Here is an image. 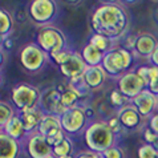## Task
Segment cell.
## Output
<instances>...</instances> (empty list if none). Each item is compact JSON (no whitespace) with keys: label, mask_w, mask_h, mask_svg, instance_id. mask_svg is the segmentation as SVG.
Returning <instances> with one entry per match:
<instances>
[{"label":"cell","mask_w":158,"mask_h":158,"mask_svg":"<svg viewBox=\"0 0 158 158\" xmlns=\"http://www.w3.org/2000/svg\"><path fill=\"white\" fill-rule=\"evenodd\" d=\"M40 96L41 92L36 86H32L29 84H19L12 89L11 100L14 102V106L16 108L17 113H20L24 109L39 106Z\"/></svg>","instance_id":"obj_6"},{"label":"cell","mask_w":158,"mask_h":158,"mask_svg":"<svg viewBox=\"0 0 158 158\" xmlns=\"http://www.w3.org/2000/svg\"><path fill=\"white\" fill-rule=\"evenodd\" d=\"M153 146H154V149H156L157 153H158V137H157V139L154 141V143H153Z\"/></svg>","instance_id":"obj_44"},{"label":"cell","mask_w":158,"mask_h":158,"mask_svg":"<svg viewBox=\"0 0 158 158\" xmlns=\"http://www.w3.org/2000/svg\"><path fill=\"white\" fill-rule=\"evenodd\" d=\"M12 28H14V19L11 14L0 8V36L8 39L10 33L12 32Z\"/></svg>","instance_id":"obj_25"},{"label":"cell","mask_w":158,"mask_h":158,"mask_svg":"<svg viewBox=\"0 0 158 158\" xmlns=\"http://www.w3.org/2000/svg\"><path fill=\"white\" fill-rule=\"evenodd\" d=\"M16 114H17V112H15V108L12 106L10 102H7V101H0V130H3L4 126Z\"/></svg>","instance_id":"obj_26"},{"label":"cell","mask_w":158,"mask_h":158,"mask_svg":"<svg viewBox=\"0 0 158 158\" xmlns=\"http://www.w3.org/2000/svg\"><path fill=\"white\" fill-rule=\"evenodd\" d=\"M12 45H14V43H12L11 39H6V41H4V48L6 49H12Z\"/></svg>","instance_id":"obj_41"},{"label":"cell","mask_w":158,"mask_h":158,"mask_svg":"<svg viewBox=\"0 0 158 158\" xmlns=\"http://www.w3.org/2000/svg\"><path fill=\"white\" fill-rule=\"evenodd\" d=\"M156 158H158V154H157V157H156Z\"/></svg>","instance_id":"obj_49"},{"label":"cell","mask_w":158,"mask_h":158,"mask_svg":"<svg viewBox=\"0 0 158 158\" xmlns=\"http://www.w3.org/2000/svg\"><path fill=\"white\" fill-rule=\"evenodd\" d=\"M149 128L158 135V113H154V114L149 118Z\"/></svg>","instance_id":"obj_35"},{"label":"cell","mask_w":158,"mask_h":158,"mask_svg":"<svg viewBox=\"0 0 158 158\" xmlns=\"http://www.w3.org/2000/svg\"><path fill=\"white\" fill-rule=\"evenodd\" d=\"M65 158H76V156H68V157H65Z\"/></svg>","instance_id":"obj_46"},{"label":"cell","mask_w":158,"mask_h":158,"mask_svg":"<svg viewBox=\"0 0 158 158\" xmlns=\"http://www.w3.org/2000/svg\"><path fill=\"white\" fill-rule=\"evenodd\" d=\"M146 89H148L149 92H150L152 94H154L156 97H158V78H156V80L153 81L152 84L146 88Z\"/></svg>","instance_id":"obj_38"},{"label":"cell","mask_w":158,"mask_h":158,"mask_svg":"<svg viewBox=\"0 0 158 158\" xmlns=\"http://www.w3.org/2000/svg\"><path fill=\"white\" fill-rule=\"evenodd\" d=\"M4 61H6V53H4L3 48H0V68L4 65Z\"/></svg>","instance_id":"obj_40"},{"label":"cell","mask_w":158,"mask_h":158,"mask_svg":"<svg viewBox=\"0 0 158 158\" xmlns=\"http://www.w3.org/2000/svg\"><path fill=\"white\" fill-rule=\"evenodd\" d=\"M135 72H137L138 76L143 80L146 88L150 85L156 78H158V68L154 67V65H142V67H139Z\"/></svg>","instance_id":"obj_27"},{"label":"cell","mask_w":158,"mask_h":158,"mask_svg":"<svg viewBox=\"0 0 158 158\" xmlns=\"http://www.w3.org/2000/svg\"><path fill=\"white\" fill-rule=\"evenodd\" d=\"M47 158H57V157H55V156H53V154H51V156H49V157H47Z\"/></svg>","instance_id":"obj_47"},{"label":"cell","mask_w":158,"mask_h":158,"mask_svg":"<svg viewBox=\"0 0 158 158\" xmlns=\"http://www.w3.org/2000/svg\"><path fill=\"white\" fill-rule=\"evenodd\" d=\"M21 142L0 130V158H19Z\"/></svg>","instance_id":"obj_16"},{"label":"cell","mask_w":158,"mask_h":158,"mask_svg":"<svg viewBox=\"0 0 158 158\" xmlns=\"http://www.w3.org/2000/svg\"><path fill=\"white\" fill-rule=\"evenodd\" d=\"M117 89L130 101L146 89V85L135 71H129L118 78Z\"/></svg>","instance_id":"obj_9"},{"label":"cell","mask_w":158,"mask_h":158,"mask_svg":"<svg viewBox=\"0 0 158 158\" xmlns=\"http://www.w3.org/2000/svg\"><path fill=\"white\" fill-rule=\"evenodd\" d=\"M21 67L27 72H40L49 60V56L45 53L37 44H27L19 55Z\"/></svg>","instance_id":"obj_7"},{"label":"cell","mask_w":158,"mask_h":158,"mask_svg":"<svg viewBox=\"0 0 158 158\" xmlns=\"http://www.w3.org/2000/svg\"><path fill=\"white\" fill-rule=\"evenodd\" d=\"M135 41H137V36L135 35H130V36L125 40V49H134L135 48Z\"/></svg>","instance_id":"obj_36"},{"label":"cell","mask_w":158,"mask_h":158,"mask_svg":"<svg viewBox=\"0 0 158 158\" xmlns=\"http://www.w3.org/2000/svg\"><path fill=\"white\" fill-rule=\"evenodd\" d=\"M104 56H105L104 52L98 51L97 48L93 47L89 43L81 49V57L84 59L88 67H98V65H101L104 60Z\"/></svg>","instance_id":"obj_21"},{"label":"cell","mask_w":158,"mask_h":158,"mask_svg":"<svg viewBox=\"0 0 158 158\" xmlns=\"http://www.w3.org/2000/svg\"><path fill=\"white\" fill-rule=\"evenodd\" d=\"M85 113H86V117H88V120L92 117H94V110L92 108H85Z\"/></svg>","instance_id":"obj_42"},{"label":"cell","mask_w":158,"mask_h":158,"mask_svg":"<svg viewBox=\"0 0 158 158\" xmlns=\"http://www.w3.org/2000/svg\"><path fill=\"white\" fill-rule=\"evenodd\" d=\"M154 20L157 21V24H158V8H157L156 12H154Z\"/></svg>","instance_id":"obj_45"},{"label":"cell","mask_w":158,"mask_h":158,"mask_svg":"<svg viewBox=\"0 0 158 158\" xmlns=\"http://www.w3.org/2000/svg\"><path fill=\"white\" fill-rule=\"evenodd\" d=\"M150 61H152V65H154V67L158 68V45L154 49V52H153V55L150 56Z\"/></svg>","instance_id":"obj_39"},{"label":"cell","mask_w":158,"mask_h":158,"mask_svg":"<svg viewBox=\"0 0 158 158\" xmlns=\"http://www.w3.org/2000/svg\"><path fill=\"white\" fill-rule=\"evenodd\" d=\"M131 64H133L131 52L125 49V48H120V49H113L105 53L101 67L104 68L105 73L109 76L120 78L124 73L129 72Z\"/></svg>","instance_id":"obj_3"},{"label":"cell","mask_w":158,"mask_h":158,"mask_svg":"<svg viewBox=\"0 0 158 158\" xmlns=\"http://www.w3.org/2000/svg\"><path fill=\"white\" fill-rule=\"evenodd\" d=\"M109 100H110V102H112L113 106H116V108H118V109L126 106V105H128V102L130 101L129 98H126L125 96L122 94L118 89L112 90L110 96H109Z\"/></svg>","instance_id":"obj_29"},{"label":"cell","mask_w":158,"mask_h":158,"mask_svg":"<svg viewBox=\"0 0 158 158\" xmlns=\"http://www.w3.org/2000/svg\"><path fill=\"white\" fill-rule=\"evenodd\" d=\"M80 100V97L74 93L71 88H67V89L61 90V104L64 105L65 109H71V108H76L78 106L77 101Z\"/></svg>","instance_id":"obj_28"},{"label":"cell","mask_w":158,"mask_h":158,"mask_svg":"<svg viewBox=\"0 0 158 158\" xmlns=\"http://www.w3.org/2000/svg\"><path fill=\"white\" fill-rule=\"evenodd\" d=\"M106 124H108V126L110 128V130H112L114 134H118V133L121 131V129H122V125H121V122H120V120H118L117 116L110 117V118H109V120L106 121Z\"/></svg>","instance_id":"obj_33"},{"label":"cell","mask_w":158,"mask_h":158,"mask_svg":"<svg viewBox=\"0 0 158 158\" xmlns=\"http://www.w3.org/2000/svg\"><path fill=\"white\" fill-rule=\"evenodd\" d=\"M59 12L57 4L53 0H33L29 4L28 14L35 24L47 27L53 23Z\"/></svg>","instance_id":"obj_5"},{"label":"cell","mask_w":158,"mask_h":158,"mask_svg":"<svg viewBox=\"0 0 158 158\" xmlns=\"http://www.w3.org/2000/svg\"><path fill=\"white\" fill-rule=\"evenodd\" d=\"M84 141L90 152L102 154L105 150L114 146L116 134L110 130L106 121H96L89 124L85 129Z\"/></svg>","instance_id":"obj_2"},{"label":"cell","mask_w":158,"mask_h":158,"mask_svg":"<svg viewBox=\"0 0 158 158\" xmlns=\"http://www.w3.org/2000/svg\"><path fill=\"white\" fill-rule=\"evenodd\" d=\"M158 43L156 36L152 33H141L137 36V41H135V53H138L142 57H149L153 55V52L157 48Z\"/></svg>","instance_id":"obj_18"},{"label":"cell","mask_w":158,"mask_h":158,"mask_svg":"<svg viewBox=\"0 0 158 158\" xmlns=\"http://www.w3.org/2000/svg\"><path fill=\"white\" fill-rule=\"evenodd\" d=\"M76 158H102L101 154L98 153H94V152H90V150H86V152H81L76 156Z\"/></svg>","instance_id":"obj_37"},{"label":"cell","mask_w":158,"mask_h":158,"mask_svg":"<svg viewBox=\"0 0 158 158\" xmlns=\"http://www.w3.org/2000/svg\"><path fill=\"white\" fill-rule=\"evenodd\" d=\"M27 142V153L31 158H47L52 154V145L39 131L29 134L25 138Z\"/></svg>","instance_id":"obj_11"},{"label":"cell","mask_w":158,"mask_h":158,"mask_svg":"<svg viewBox=\"0 0 158 158\" xmlns=\"http://www.w3.org/2000/svg\"><path fill=\"white\" fill-rule=\"evenodd\" d=\"M84 81L90 89H97L104 84L105 78H106V73H105L104 68L98 65V67H88L84 73Z\"/></svg>","instance_id":"obj_20"},{"label":"cell","mask_w":158,"mask_h":158,"mask_svg":"<svg viewBox=\"0 0 158 158\" xmlns=\"http://www.w3.org/2000/svg\"><path fill=\"white\" fill-rule=\"evenodd\" d=\"M92 28L94 33L116 41L128 31L129 15L125 8L117 3L102 4L92 15Z\"/></svg>","instance_id":"obj_1"},{"label":"cell","mask_w":158,"mask_h":158,"mask_svg":"<svg viewBox=\"0 0 158 158\" xmlns=\"http://www.w3.org/2000/svg\"><path fill=\"white\" fill-rule=\"evenodd\" d=\"M142 135H143L145 143H149V145H153V143H154V141H156L157 137H158V135H157L150 128H149V126L142 131Z\"/></svg>","instance_id":"obj_34"},{"label":"cell","mask_w":158,"mask_h":158,"mask_svg":"<svg viewBox=\"0 0 158 158\" xmlns=\"http://www.w3.org/2000/svg\"><path fill=\"white\" fill-rule=\"evenodd\" d=\"M117 117L120 120L122 128L125 129H135L141 125L142 122V116L138 113L133 104H128L126 106L118 109Z\"/></svg>","instance_id":"obj_14"},{"label":"cell","mask_w":158,"mask_h":158,"mask_svg":"<svg viewBox=\"0 0 158 158\" xmlns=\"http://www.w3.org/2000/svg\"><path fill=\"white\" fill-rule=\"evenodd\" d=\"M39 106L45 114L61 116L67 110L61 104V92L59 88H47L44 92H41Z\"/></svg>","instance_id":"obj_10"},{"label":"cell","mask_w":158,"mask_h":158,"mask_svg":"<svg viewBox=\"0 0 158 158\" xmlns=\"http://www.w3.org/2000/svg\"><path fill=\"white\" fill-rule=\"evenodd\" d=\"M157 154L158 153L153 145L145 143L138 148V158H156Z\"/></svg>","instance_id":"obj_30"},{"label":"cell","mask_w":158,"mask_h":158,"mask_svg":"<svg viewBox=\"0 0 158 158\" xmlns=\"http://www.w3.org/2000/svg\"><path fill=\"white\" fill-rule=\"evenodd\" d=\"M131 104L135 106V109L142 116V118H146V117L150 118L158 108V97L152 94L148 89H145L137 97L131 100Z\"/></svg>","instance_id":"obj_13"},{"label":"cell","mask_w":158,"mask_h":158,"mask_svg":"<svg viewBox=\"0 0 158 158\" xmlns=\"http://www.w3.org/2000/svg\"><path fill=\"white\" fill-rule=\"evenodd\" d=\"M37 131L40 134H43L44 137H47L48 139H52L53 137H56L59 133L64 131L61 128V120L60 116L56 114H44L40 125L37 128Z\"/></svg>","instance_id":"obj_15"},{"label":"cell","mask_w":158,"mask_h":158,"mask_svg":"<svg viewBox=\"0 0 158 158\" xmlns=\"http://www.w3.org/2000/svg\"><path fill=\"white\" fill-rule=\"evenodd\" d=\"M4 41H6V39H4L3 36H0V48H3V45H4Z\"/></svg>","instance_id":"obj_43"},{"label":"cell","mask_w":158,"mask_h":158,"mask_svg":"<svg viewBox=\"0 0 158 158\" xmlns=\"http://www.w3.org/2000/svg\"><path fill=\"white\" fill-rule=\"evenodd\" d=\"M102 158H124V152L120 146H112L110 149L105 150L102 154H101Z\"/></svg>","instance_id":"obj_32"},{"label":"cell","mask_w":158,"mask_h":158,"mask_svg":"<svg viewBox=\"0 0 158 158\" xmlns=\"http://www.w3.org/2000/svg\"><path fill=\"white\" fill-rule=\"evenodd\" d=\"M20 117L21 120L24 122V128H25V131H27V134H32L35 131H37V128L39 125H40V121L43 116L45 114L40 106H36V108H29V109H24V110H21L20 113Z\"/></svg>","instance_id":"obj_17"},{"label":"cell","mask_w":158,"mask_h":158,"mask_svg":"<svg viewBox=\"0 0 158 158\" xmlns=\"http://www.w3.org/2000/svg\"><path fill=\"white\" fill-rule=\"evenodd\" d=\"M61 128L67 135H74L81 131H85L88 128V117L85 113V108L76 106L67 109L60 116Z\"/></svg>","instance_id":"obj_8"},{"label":"cell","mask_w":158,"mask_h":158,"mask_svg":"<svg viewBox=\"0 0 158 158\" xmlns=\"http://www.w3.org/2000/svg\"><path fill=\"white\" fill-rule=\"evenodd\" d=\"M36 44L45 53H48V56H52L67 49V37L61 29L52 27V25H47L39 29Z\"/></svg>","instance_id":"obj_4"},{"label":"cell","mask_w":158,"mask_h":158,"mask_svg":"<svg viewBox=\"0 0 158 158\" xmlns=\"http://www.w3.org/2000/svg\"><path fill=\"white\" fill-rule=\"evenodd\" d=\"M89 44H92L93 47H96L98 51L104 52V53H108L114 48V41L110 40V39L102 36V35H98V33H93L89 39Z\"/></svg>","instance_id":"obj_23"},{"label":"cell","mask_w":158,"mask_h":158,"mask_svg":"<svg viewBox=\"0 0 158 158\" xmlns=\"http://www.w3.org/2000/svg\"><path fill=\"white\" fill-rule=\"evenodd\" d=\"M0 84H2V74H0Z\"/></svg>","instance_id":"obj_48"},{"label":"cell","mask_w":158,"mask_h":158,"mask_svg":"<svg viewBox=\"0 0 158 158\" xmlns=\"http://www.w3.org/2000/svg\"><path fill=\"white\" fill-rule=\"evenodd\" d=\"M59 68H60V72L63 73V76L69 78V80H72V78H77V77L84 76L88 65L85 64L84 59L81 57V53H78V52H72V55L69 56V59Z\"/></svg>","instance_id":"obj_12"},{"label":"cell","mask_w":158,"mask_h":158,"mask_svg":"<svg viewBox=\"0 0 158 158\" xmlns=\"http://www.w3.org/2000/svg\"><path fill=\"white\" fill-rule=\"evenodd\" d=\"M74 149V145L72 138H69V135H65V137L59 141L57 143H55L52 146V154L57 158H65L68 156H72Z\"/></svg>","instance_id":"obj_22"},{"label":"cell","mask_w":158,"mask_h":158,"mask_svg":"<svg viewBox=\"0 0 158 158\" xmlns=\"http://www.w3.org/2000/svg\"><path fill=\"white\" fill-rule=\"evenodd\" d=\"M3 131L4 133H7L10 137L17 139V141H24L25 138L28 137L27 131H25V128H24V122L21 120L20 114L17 113V114L12 118V120L8 122V124L3 128Z\"/></svg>","instance_id":"obj_19"},{"label":"cell","mask_w":158,"mask_h":158,"mask_svg":"<svg viewBox=\"0 0 158 158\" xmlns=\"http://www.w3.org/2000/svg\"><path fill=\"white\" fill-rule=\"evenodd\" d=\"M68 86L71 88V89L76 93L78 97H80V100L82 98H85L89 96L90 93V88L86 85V82L84 81V77H77V78H72V80H69V84Z\"/></svg>","instance_id":"obj_24"},{"label":"cell","mask_w":158,"mask_h":158,"mask_svg":"<svg viewBox=\"0 0 158 158\" xmlns=\"http://www.w3.org/2000/svg\"><path fill=\"white\" fill-rule=\"evenodd\" d=\"M72 52L73 51H71V49H64V51H61V52H59V53H55V55H52V56H49V60H52L53 63L56 64V65H59V67H61L65 61H67L68 59H69V56L72 55Z\"/></svg>","instance_id":"obj_31"}]
</instances>
